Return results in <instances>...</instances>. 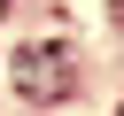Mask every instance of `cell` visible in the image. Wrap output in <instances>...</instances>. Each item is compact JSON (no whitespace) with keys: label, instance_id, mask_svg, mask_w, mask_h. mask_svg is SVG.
<instances>
[{"label":"cell","instance_id":"cell-1","mask_svg":"<svg viewBox=\"0 0 124 116\" xmlns=\"http://www.w3.org/2000/svg\"><path fill=\"white\" fill-rule=\"evenodd\" d=\"M16 93H23V101H62V93H70V54H62L54 39L23 46V54H16Z\"/></svg>","mask_w":124,"mask_h":116},{"label":"cell","instance_id":"cell-2","mask_svg":"<svg viewBox=\"0 0 124 116\" xmlns=\"http://www.w3.org/2000/svg\"><path fill=\"white\" fill-rule=\"evenodd\" d=\"M0 15H8V0H0Z\"/></svg>","mask_w":124,"mask_h":116}]
</instances>
